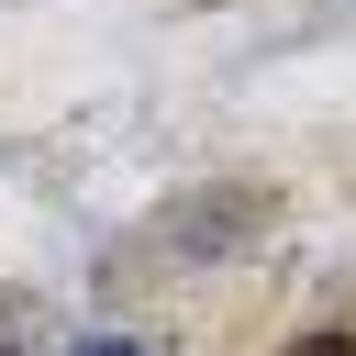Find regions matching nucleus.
Wrapping results in <instances>:
<instances>
[{
    "label": "nucleus",
    "instance_id": "1",
    "mask_svg": "<svg viewBox=\"0 0 356 356\" xmlns=\"http://www.w3.org/2000/svg\"><path fill=\"white\" fill-rule=\"evenodd\" d=\"M67 356H145L134 334H89V345H67Z\"/></svg>",
    "mask_w": 356,
    "mask_h": 356
},
{
    "label": "nucleus",
    "instance_id": "2",
    "mask_svg": "<svg viewBox=\"0 0 356 356\" xmlns=\"http://www.w3.org/2000/svg\"><path fill=\"white\" fill-rule=\"evenodd\" d=\"M289 356H356V345H345V334H300Z\"/></svg>",
    "mask_w": 356,
    "mask_h": 356
}]
</instances>
